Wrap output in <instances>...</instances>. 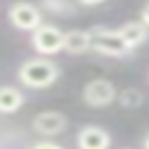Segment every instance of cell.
<instances>
[{
	"instance_id": "obj_1",
	"label": "cell",
	"mask_w": 149,
	"mask_h": 149,
	"mask_svg": "<svg viewBox=\"0 0 149 149\" xmlns=\"http://www.w3.org/2000/svg\"><path fill=\"white\" fill-rule=\"evenodd\" d=\"M16 79L26 88H49L61 79V68L47 56L28 58V61H23L19 65Z\"/></svg>"
},
{
	"instance_id": "obj_2",
	"label": "cell",
	"mask_w": 149,
	"mask_h": 149,
	"mask_svg": "<svg viewBox=\"0 0 149 149\" xmlns=\"http://www.w3.org/2000/svg\"><path fill=\"white\" fill-rule=\"evenodd\" d=\"M91 30V42H93V51H98L100 56H109V58H126L130 56L135 49L128 47V42L123 40V35L119 33V28H107V26H93Z\"/></svg>"
},
{
	"instance_id": "obj_3",
	"label": "cell",
	"mask_w": 149,
	"mask_h": 149,
	"mask_svg": "<svg viewBox=\"0 0 149 149\" xmlns=\"http://www.w3.org/2000/svg\"><path fill=\"white\" fill-rule=\"evenodd\" d=\"M30 47L40 56H54V54L63 51V47H65V33L58 26L42 23L35 33H30Z\"/></svg>"
},
{
	"instance_id": "obj_4",
	"label": "cell",
	"mask_w": 149,
	"mask_h": 149,
	"mask_svg": "<svg viewBox=\"0 0 149 149\" xmlns=\"http://www.w3.org/2000/svg\"><path fill=\"white\" fill-rule=\"evenodd\" d=\"M7 19L16 30H23V33H35L44 23L42 21V9L33 2H26V0H19V2L9 5Z\"/></svg>"
},
{
	"instance_id": "obj_5",
	"label": "cell",
	"mask_w": 149,
	"mask_h": 149,
	"mask_svg": "<svg viewBox=\"0 0 149 149\" xmlns=\"http://www.w3.org/2000/svg\"><path fill=\"white\" fill-rule=\"evenodd\" d=\"M116 98H119V91L109 79H91L81 88V100L95 109L109 107L112 102H116Z\"/></svg>"
},
{
	"instance_id": "obj_6",
	"label": "cell",
	"mask_w": 149,
	"mask_h": 149,
	"mask_svg": "<svg viewBox=\"0 0 149 149\" xmlns=\"http://www.w3.org/2000/svg\"><path fill=\"white\" fill-rule=\"evenodd\" d=\"M30 126H33V130H35L37 135L51 137V135H61V133L68 128V116L61 114V112L47 109V112H40L37 116H33Z\"/></svg>"
},
{
	"instance_id": "obj_7",
	"label": "cell",
	"mask_w": 149,
	"mask_h": 149,
	"mask_svg": "<svg viewBox=\"0 0 149 149\" xmlns=\"http://www.w3.org/2000/svg\"><path fill=\"white\" fill-rule=\"evenodd\" d=\"M109 144H112V135L102 126L86 123L77 133V147L79 149H109Z\"/></svg>"
},
{
	"instance_id": "obj_8",
	"label": "cell",
	"mask_w": 149,
	"mask_h": 149,
	"mask_svg": "<svg viewBox=\"0 0 149 149\" xmlns=\"http://www.w3.org/2000/svg\"><path fill=\"white\" fill-rule=\"evenodd\" d=\"M93 49V42H91V30H84V28H74V30H65V47L63 51L77 56V54H86Z\"/></svg>"
},
{
	"instance_id": "obj_9",
	"label": "cell",
	"mask_w": 149,
	"mask_h": 149,
	"mask_svg": "<svg viewBox=\"0 0 149 149\" xmlns=\"http://www.w3.org/2000/svg\"><path fill=\"white\" fill-rule=\"evenodd\" d=\"M119 33L123 35V40L128 42L130 49H137L140 44L147 42V37H149V26L142 23V21H126V23L119 28Z\"/></svg>"
},
{
	"instance_id": "obj_10",
	"label": "cell",
	"mask_w": 149,
	"mask_h": 149,
	"mask_svg": "<svg viewBox=\"0 0 149 149\" xmlns=\"http://www.w3.org/2000/svg\"><path fill=\"white\" fill-rule=\"evenodd\" d=\"M23 105V93L16 86H2L0 88V109L2 114H14Z\"/></svg>"
},
{
	"instance_id": "obj_11",
	"label": "cell",
	"mask_w": 149,
	"mask_h": 149,
	"mask_svg": "<svg viewBox=\"0 0 149 149\" xmlns=\"http://www.w3.org/2000/svg\"><path fill=\"white\" fill-rule=\"evenodd\" d=\"M116 102H119L123 109H137V107L144 105V93H142L140 88H135V86H128V88L119 91Z\"/></svg>"
},
{
	"instance_id": "obj_12",
	"label": "cell",
	"mask_w": 149,
	"mask_h": 149,
	"mask_svg": "<svg viewBox=\"0 0 149 149\" xmlns=\"http://www.w3.org/2000/svg\"><path fill=\"white\" fill-rule=\"evenodd\" d=\"M40 7L49 14H56V16H70L74 14V5L72 0H40Z\"/></svg>"
},
{
	"instance_id": "obj_13",
	"label": "cell",
	"mask_w": 149,
	"mask_h": 149,
	"mask_svg": "<svg viewBox=\"0 0 149 149\" xmlns=\"http://www.w3.org/2000/svg\"><path fill=\"white\" fill-rule=\"evenodd\" d=\"M30 149H63V147L56 144V142H51V140H44V142H35Z\"/></svg>"
},
{
	"instance_id": "obj_14",
	"label": "cell",
	"mask_w": 149,
	"mask_h": 149,
	"mask_svg": "<svg viewBox=\"0 0 149 149\" xmlns=\"http://www.w3.org/2000/svg\"><path fill=\"white\" fill-rule=\"evenodd\" d=\"M140 21H142V23H147V26H149V2H147V5H144V7H142V12H140Z\"/></svg>"
},
{
	"instance_id": "obj_15",
	"label": "cell",
	"mask_w": 149,
	"mask_h": 149,
	"mask_svg": "<svg viewBox=\"0 0 149 149\" xmlns=\"http://www.w3.org/2000/svg\"><path fill=\"white\" fill-rule=\"evenodd\" d=\"M79 5H84V7H95V5H102L105 0H77Z\"/></svg>"
},
{
	"instance_id": "obj_16",
	"label": "cell",
	"mask_w": 149,
	"mask_h": 149,
	"mask_svg": "<svg viewBox=\"0 0 149 149\" xmlns=\"http://www.w3.org/2000/svg\"><path fill=\"white\" fill-rule=\"evenodd\" d=\"M142 147H144V149H149V133H147V137L142 140Z\"/></svg>"
}]
</instances>
